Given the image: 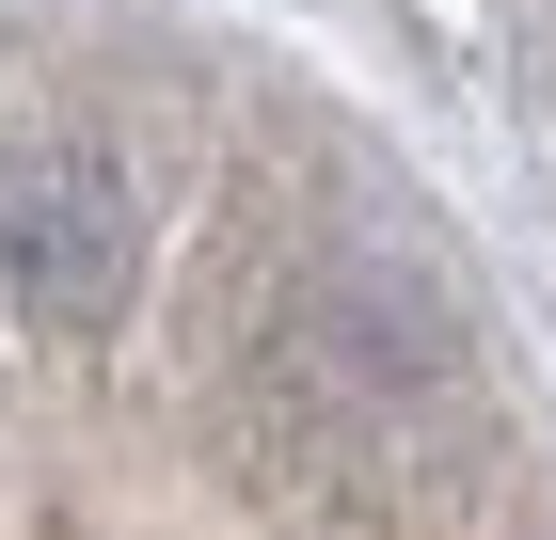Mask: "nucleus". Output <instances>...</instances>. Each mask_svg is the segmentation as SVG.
<instances>
[{
    "label": "nucleus",
    "instance_id": "1",
    "mask_svg": "<svg viewBox=\"0 0 556 540\" xmlns=\"http://www.w3.org/2000/svg\"><path fill=\"white\" fill-rule=\"evenodd\" d=\"M128 287H143V191H128V160L80 143V127L0 143V302L48 318V334H96Z\"/></svg>",
    "mask_w": 556,
    "mask_h": 540
}]
</instances>
